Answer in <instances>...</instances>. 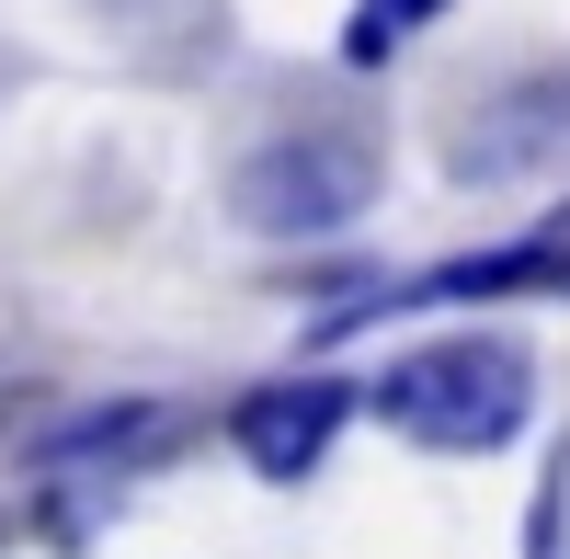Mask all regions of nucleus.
I'll return each instance as SVG.
<instances>
[{"mask_svg":"<svg viewBox=\"0 0 570 559\" xmlns=\"http://www.w3.org/2000/svg\"><path fill=\"white\" fill-rule=\"evenodd\" d=\"M365 411L389 423L400 445H434V457H502L513 434L537 423V354L525 332H445V343H411L365 377Z\"/></svg>","mask_w":570,"mask_h":559,"instance_id":"obj_1","label":"nucleus"},{"mask_svg":"<svg viewBox=\"0 0 570 559\" xmlns=\"http://www.w3.org/2000/svg\"><path fill=\"white\" fill-rule=\"evenodd\" d=\"M365 206H376V137H343V126L263 137V149L228 171V217H240L252 241H343Z\"/></svg>","mask_w":570,"mask_h":559,"instance_id":"obj_2","label":"nucleus"},{"mask_svg":"<svg viewBox=\"0 0 570 559\" xmlns=\"http://www.w3.org/2000/svg\"><path fill=\"white\" fill-rule=\"evenodd\" d=\"M354 411H365V377H320V365L263 377V389H240V411H228V457H240L252 480L297 491V480H320V457L343 445Z\"/></svg>","mask_w":570,"mask_h":559,"instance_id":"obj_3","label":"nucleus"},{"mask_svg":"<svg viewBox=\"0 0 570 559\" xmlns=\"http://www.w3.org/2000/svg\"><path fill=\"white\" fill-rule=\"evenodd\" d=\"M559 137H570V69H513V80H491L480 104H468L445 171L456 183H513V171H537Z\"/></svg>","mask_w":570,"mask_h":559,"instance_id":"obj_4","label":"nucleus"},{"mask_svg":"<svg viewBox=\"0 0 570 559\" xmlns=\"http://www.w3.org/2000/svg\"><path fill=\"white\" fill-rule=\"evenodd\" d=\"M183 434V411L171 400H91V411H58V423L35 434V469L46 480H126V469H149V457Z\"/></svg>","mask_w":570,"mask_h":559,"instance_id":"obj_5","label":"nucleus"},{"mask_svg":"<svg viewBox=\"0 0 570 559\" xmlns=\"http://www.w3.org/2000/svg\"><path fill=\"white\" fill-rule=\"evenodd\" d=\"M525 286H559L570 297V228H537V241H491V252H456V263L400 274L389 320L400 308H480V297H525Z\"/></svg>","mask_w":570,"mask_h":559,"instance_id":"obj_6","label":"nucleus"},{"mask_svg":"<svg viewBox=\"0 0 570 559\" xmlns=\"http://www.w3.org/2000/svg\"><path fill=\"white\" fill-rule=\"evenodd\" d=\"M445 12H456V0H354V12H343V69H389L400 46H422Z\"/></svg>","mask_w":570,"mask_h":559,"instance_id":"obj_7","label":"nucleus"},{"mask_svg":"<svg viewBox=\"0 0 570 559\" xmlns=\"http://www.w3.org/2000/svg\"><path fill=\"white\" fill-rule=\"evenodd\" d=\"M525 559H570V445L548 457V480L525 502Z\"/></svg>","mask_w":570,"mask_h":559,"instance_id":"obj_8","label":"nucleus"}]
</instances>
